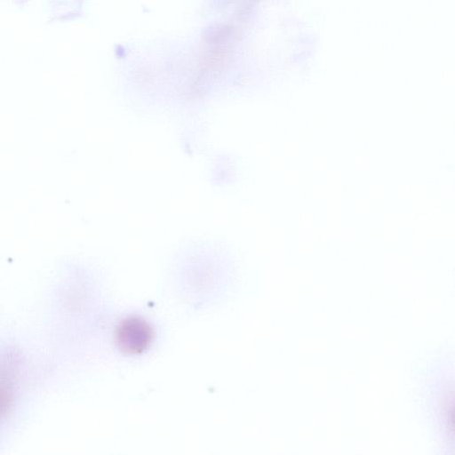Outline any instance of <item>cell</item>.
<instances>
[{"label": "cell", "mask_w": 455, "mask_h": 455, "mask_svg": "<svg viewBox=\"0 0 455 455\" xmlns=\"http://www.w3.org/2000/svg\"><path fill=\"white\" fill-rule=\"evenodd\" d=\"M115 336L117 347L121 351L127 355H138L151 345L154 331L146 320L132 315L119 323Z\"/></svg>", "instance_id": "6da1fadb"}, {"label": "cell", "mask_w": 455, "mask_h": 455, "mask_svg": "<svg viewBox=\"0 0 455 455\" xmlns=\"http://www.w3.org/2000/svg\"><path fill=\"white\" fill-rule=\"evenodd\" d=\"M12 402V391L10 388L0 383V418L5 413Z\"/></svg>", "instance_id": "7a4b0ae2"}]
</instances>
